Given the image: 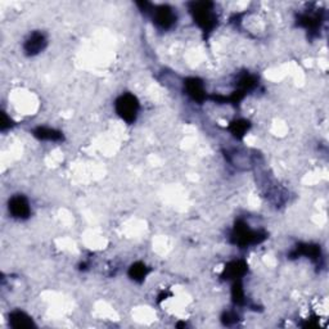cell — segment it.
I'll return each instance as SVG.
<instances>
[{
    "instance_id": "cell-3",
    "label": "cell",
    "mask_w": 329,
    "mask_h": 329,
    "mask_svg": "<svg viewBox=\"0 0 329 329\" xmlns=\"http://www.w3.org/2000/svg\"><path fill=\"white\" fill-rule=\"evenodd\" d=\"M155 21L159 23L161 27H170L172 25V21H174V13L171 12V9L166 8V6H161L159 8V10L156 12Z\"/></svg>"
},
{
    "instance_id": "cell-5",
    "label": "cell",
    "mask_w": 329,
    "mask_h": 329,
    "mask_svg": "<svg viewBox=\"0 0 329 329\" xmlns=\"http://www.w3.org/2000/svg\"><path fill=\"white\" fill-rule=\"evenodd\" d=\"M12 323L14 327H30L32 322L23 313H16L12 315Z\"/></svg>"
},
{
    "instance_id": "cell-1",
    "label": "cell",
    "mask_w": 329,
    "mask_h": 329,
    "mask_svg": "<svg viewBox=\"0 0 329 329\" xmlns=\"http://www.w3.org/2000/svg\"><path fill=\"white\" fill-rule=\"evenodd\" d=\"M117 112L123 120L133 121L138 112V102L133 95H123L117 101Z\"/></svg>"
},
{
    "instance_id": "cell-2",
    "label": "cell",
    "mask_w": 329,
    "mask_h": 329,
    "mask_svg": "<svg viewBox=\"0 0 329 329\" xmlns=\"http://www.w3.org/2000/svg\"><path fill=\"white\" fill-rule=\"evenodd\" d=\"M9 211L14 215V218H26L30 214L29 202L21 196L13 197L9 201Z\"/></svg>"
},
{
    "instance_id": "cell-4",
    "label": "cell",
    "mask_w": 329,
    "mask_h": 329,
    "mask_svg": "<svg viewBox=\"0 0 329 329\" xmlns=\"http://www.w3.org/2000/svg\"><path fill=\"white\" fill-rule=\"evenodd\" d=\"M44 36L40 35V34H34L26 43V51L31 54L38 53V52H40L44 48Z\"/></svg>"
}]
</instances>
